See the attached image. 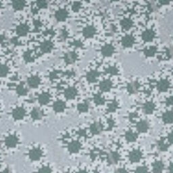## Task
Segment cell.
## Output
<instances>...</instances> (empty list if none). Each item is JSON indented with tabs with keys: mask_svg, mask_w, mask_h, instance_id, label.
<instances>
[{
	"mask_svg": "<svg viewBox=\"0 0 173 173\" xmlns=\"http://www.w3.org/2000/svg\"><path fill=\"white\" fill-rule=\"evenodd\" d=\"M25 110L21 107L15 108L12 112V116L16 120H21L25 116Z\"/></svg>",
	"mask_w": 173,
	"mask_h": 173,
	"instance_id": "6da1fadb",
	"label": "cell"
},
{
	"mask_svg": "<svg viewBox=\"0 0 173 173\" xmlns=\"http://www.w3.org/2000/svg\"><path fill=\"white\" fill-rule=\"evenodd\" d=\"M18 139L17 137L14 135L8 136L5 140L6 145L8 147H14L18 144Z\"/></svg>",
	"mask_w": 173,
	"mask_h": 173,
	"instance_id": "7a4b0ae2",
	"label": "cell"
},
{
	"mask_svg": "<svg viewBox=\"0 0 173 173\" xmlns=\"http://www.w3.org/2000/svg\"><path fill=\"white\" fill-rule=\"evenodd\" d=\"M42 156V151L39 148H33L29 152V157L32 160H38Z\"/></svg>",
	"mask_w": 173,
	"mask_h": 173,
	"instance_id": "3957f363",
	"label": "cell"
},
{
	"mask_svg": "<svg viewBox=\"0 0 173 173\" xmlns=\"http://www.w3.org/2000/svg\"><path fill=\"white\" fill-rule=\"evenodd\" d=\"M26 4L25 0H14L12 2V7L16 11H20L25 7Z\"/></svg>",
	"mask_w": 173,
	"mask_h": 173,
	"instance_id": "277c9868",
	"label": "cell"
},
{
	"mask_svg": "<svg viewBox=\"0 0 173 173\" xmlns=\"http://www.w3.org/2000/svg\"><path fill=\"white\" fill-rule=\"evenodd\" d=\"M68 16V12L64 9H60L57 10L55 14L56 18L58 20V21H62L64 20Z\"/></svg>",
	"mask_w": 173,
	"mask_h": 173,
	"instance_id": "5b68a950",
	"label": "cell"
},
{
	"mask_svg": "<svg viewBox=\"0 0 173 173\" xmlns=\"http://www.w3.org/2000/svg\"><path fill=\"white\" fill-rule=\"evenodd\" d=\"M28 30L29 28L26 24H21L16 28V32L20 36H24L27 34Z\"/></svg>",
	"mask_w": 173,
	"mask_h": 173,
	"instance_id": "8992f818",
	"label": "cell"
},
{
	"mask_svg": "<svg viewBox=\"0 0 173 173\" xmlns=\"http://www.w3.org/2000/svg\"><path fill=\"white\" fill-rule=\"evenodd\" d=\"M40 79L37 76H32L28 79V85L32 88H35L40 84Z\"/></svg>",
	"mask_w": 173,
	"mask_h": 173,
	"instance_id": "52a82bcc",
	"label": "cell"
},
{
	"mask_svg": "<svg viewBox=\"0 0 173 173\" xmlns=\"http://www.w3.org/2000/svg\"><path fill=\"white\" fill-rule=\"evenodd\" d=\"M53 47V45L50 42H45L41 45V49L44 53L49 52Z\"/></svg>",
	"mask_w": 173,
	"mask_h": 173,
	"instance_id": "ba28073f",
	"label": "cell"
},
{
	"mask_svg": "<svg viewBox=\"0 0 173 173\" xmlns=\"http://www.w3.org/2000/svg\"><path fill=\"white\" fill-rule=\"evenodd\" d=\"M38 100L39 102L42 105H45L47 104V102L49 100V95L46 93H43L40 95L38 97Z\"/></svg>",
	"mask_w": 173,
	"mask_h": 173,
	"instance_id": "9c48e42d",
	"label": "cell"
},
{
	"mask_svg": "<svg viewBox=\"0 0 173 173\" xmlns=\"http://www.w3.org/2000/svg\"><path fill=\"white\" fill-rule=\"evenodd\" d=\"M31 117L34 120H39L42 118V112L39 109L35 108L31 112Z\"/></svg>",
	"mask_w": 173,
	"mask_h": 173,
	"instance_id": "30bf717a",
	"label": "cell"
},
{
	"mask_svg": "<svg viewBox=\"0 0 173 173\" xmlns=\"http://www.w3.org/2000/svg\"><path fill=\"white\" fill-rule=\"evenodd\" d=\"M16 91H17V93L20 95V96H25V95L27 93V89L26 88L25 86L22 84H20L18 86L17 89H16Z\"/></svg>",
	"mask_w": 173,
	"mask_h": 173,
	"instance_id": "8fae6325",
	"label": "cell"
},
{
	"mask_svg": "<svg viewBox=\"0 0 173 173\" xmlns=\"http://www.w3.org/2000/svg\"><path fill=\"white\" fill-rule=\"evenodd\" d=\"M37 6L41 9L46 8L48 6L47 0H37Z\"/></svg>",
	"mask_w": 173,
	"mask_h": 173,
	"instance_id": "7c38bea8",
	"label": "cell"
},
{
	"mask_svg": "<svg viewBox=\"0 0 173 173\" xmlns=\"http://www.w3.org/2000/svg\"><path fill=\"white\" fill-rule=\"evenodd\" d=\"M9 71V68L6 65H0V77L6 76Z\"/></svg>",
	"mask_w": 173,
	"mask_h": 173,
	"instance_id": "4fadbf2b",
	"label": "cell"
},
{
	"mask_svg": "<svg viewBox=\"0 0 173 173\" xmlns=\"http://www.w3.org/2000/svg\"><path fill=\"white\" fill-rule=\"evenodd\" d=\"M24 59L25 61L28 62H31L32 60V56L29 52H26L24 54Z\"/></svg>",
	"mask_w": 173,
	"mask_h": 173,
	"instance_id": "5bb4252c",
	"label": "cell"
},
{
	"mask_svg": "<svg viewBox=\"0 0 173 173\" xmlns=\"http://www.w3.org/2000/svg\"><path fill=\"white\" fill-rule=\"evenodd\" d=\"M54 109L57 111H60L62 109V104L60 102H57L54 105Z\"/></svg>",
	"mask_w": 173,
	"mask_h": 173,
	"instance_id": "9a60e30c",
	"label": "cell"
},
{
	"mask_svg": "<svg viewBox=\"0 0 173 173\" xmlns=\"http://www.w3.org/2000/svg\"><path fill=\"white\" fill-rule=\"evenodd\" d=\"M40 172H49V171H51L50 169L48 167H46V166H44L43 167L42 169L39 170Z\"/></svg>",
	"mask_w": 173,
	"mask_h": 173,
	"instance_id": "2e32d148",
	"label": "cell"
}]
</instances>
